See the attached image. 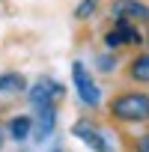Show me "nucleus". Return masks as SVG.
<instances>
[{
  "label": "nucleus",
  "mask_w": 149,
  "mask_h": 152,
  "mask_svg": "<svg viewBox=\"0 0 149 152\" xmlns=\"http://www.w3.org/2000/svg\"><path fill=\"white\" fill-rule=\"evenodd\" d=\"M104 113L113 125L131 128V125H146L149 122V93L134 90V87H119L110 93Z\"/></svg>",
  "instance_id": "1"
},
{
  "label": "nucleus",
  "mask_w": 149,
  "mask_h": 152,
  "mask_svg": "<svg viewBox=\"0 0 149 152\" xmlns=\"http://www.w3.org/2000/svg\"><path fill=\"white\" fill-rule=\"evenodd\" d=\"M72 81H74V90H78L81 104H87V107H102V90H99V84L93 81L90 69H87L81 60L72 63Z\"/></svg>",
  "instance_id": "2"
},
{
  "label": "nucleus",
  "mask_w": 149,
  "mask_h": 152,
  "mask_svg": "<svg viewBox=\"0 0 149 152\" xmlns=\"http://www.w3.org/2000/svg\"><path fill=\"white\" fill-rule=\"evenodd\" d=\"M66 96V87L54 78H39L33 87H27V99H30V107L39 110V107H48V104H60Z\"/></svg>",
  "instance_id": "3"
},
{
  "label": "nucleus",
  "mask_w": 149,
  "mask_h": 152,
  "mask_svg": "<svg viewBox=\"0 0 149 152\" xmlns=\"http://www.w3.org/2000/svg\"><path fill=\"white\" fill-rule=\"evenodd\" d=\"M110 18L131 21L137 27H149V3H146V0H113Z\"/></svg>",
  "instance_id": "4"
},
{
  "label": "nucleus",
  "mask_w": 149,
  "mask_h": 152,
  "mask_svg": "<svg viewBox=\"0 0 149 152\" xmlns=\"http://www.w3.org/2000/svg\"><path fill=\"white\" fill-rule=\"evenodd\" d=\"M72 134L78 137V140H84V143H87L93 152H110L104 131H102L96 122H90V119H78V122L72 125Z\"/></svg>",
  "instance_id": "5"
},
{
  "label": "nucleus",
  "mask_w": 149,
  "mask_h": 152,
  "mask_svg": "<svg viewBox=\"0 0 149 152\" xmlns=\"http://www.w3.org/2000/svg\"><path fill=\"white\" fill-rule=\"evenodd\" d=\"M122 78H125L128 84H140V87L149 84V51H137V54L122 66Z\"/></svg>",
  "instance_id": "6"
},
{
  "label": "nucleus",
  "mask_w": 149,
  "mask_h": 152,
  "mask_svg": "<svg viewBox=\"0 0 149 152\" xmlns=\"http://www.w3.org/2000/svg\"><path fill=\"white\" fill-rule=\"evenodd\" d=\"M57 128V104H48V107H39L36 116H33V134L36 140H48Z\"/></svg>",
  "instance_id": "7"
},
{
  "label": "nucleus",
  "mask_w": 149,
  "mask_h": 152,
  "mask_svg": "<svg viewBox=\"0 0 149 152\" xmlns=\"http://www.w3.org/2000/svg\"><path fill=\"white\" fill-rule=\"evenodd\" d=\"M6 137H12L15 143H24L27 137H33V116H27V113L9 116L6 119Z\"/></svg>",
  "instance_id": "8"
},
{
  "label": "nucleus",
  "mask_w": 149,
  "mask_h": 152,
  "mask_svg": "<svg viewBox=\"0 0 149 152\" xmlns=\"http://www.w3.org/2000/svg\"><path fill=\"white\" fill-rule=\"evenodd\" d=\"M27 90V78L21 72H0V96L3 93H24Z\"/></svg>",
  "instance_id": "9"
},
{
  "label": "nucleus",
  "mask_w": 149,
  "mask_h": 152,
  "mask_svg": "<svg viewBox=\"0 0 149 152\" xmlns=\"http://www.w3.org/2000/svg\"><path fill=\"white\" fill-rule=\"evenodd\" d=\"M102 42H104V48H107V51H119V48H128V45H125V36H122V33H119V27H113V24H110V30H104Z\"/></svg>",
  "instance_id": "10"
},
{
  "label": "nucleus",
  "mask_w": 149,
  "mask_h": 152,
  "mask_svg": "<svg viewBox=\"0 0 149 152\" xmlns=\"http://www.w3.org/2000/svg\"><path fill=\"white\" fill-rule=\"evenodd\" d=\"M122 146H125V152H149V131L137 134V137L122 134Z\"/></svg>",
  "instance_id": "11"
},
{
  "label": "nucleus",
  "mask_w": 149,
  "mask_h": 152,
  "mask_svg": "<svg viewBox=\"0 0 149 152\" xmlns=\"http://www.w3.org/2000/svg\"><path fill=\"white\" fill-rule=\"evenodd\" d=\"M96 6H99V0H81V3H78V9H74V18H78V21H87V18H93Z\"/></svg>",
  "instance_id": "12"
},
{
  "label": "nucleus",
  "mask_w": 149,
  "mask_h": 152,
  "mask_svg": "<svg viewBox=\"0 0 149 152\" xmlns=\"http://www.w3.org/2000/svg\"><path fill=\"white\" fill-rule=\"evenodd\" d=\"M99 69L107 75V72H113L116 69V63H113V57H99Z\"/></svg>",
  "instance_id": "13"
},
{
  "label": "nucleus",
  "mask_w": 149,
  "mask_h": 152,
  "mask_svg": "<svg viewBox=\"0 0 149 152\" xmlns=\"http://www.w3.org/2000/svg\"><path fill=\"white\" fill-rule=\"evenodd\" d=\"M3 143H6V122H0V149H3Z\"/></svg>",
  "instance_id": "14"
},
{
  "label": "nucleus",
  "mask_w": 149,
  "mask_h": 152,
  "mask_svg": "<svg viewBox=\"0 0 149 152\" xmlns=\"http://www.w3.org/2000/svg\"><path fill=\"white\" fill-rule=\"evenodd\" d=\"M143 48L149 51V27H143Z\"/></svg>",
  "instance_id": "15"
},
{
  "label": "nucleus",
  "mask_w": 149,
  "mask_h": 152,
  "mask_svg": "<svg viewBox=\"0 0 149 152\" xmlns=\"http://www.w3.org/2000/svg\"><path fill=\"white\" fill-rule=\"evenodd\" d=\"M54 152H63V149H54Z\"/></svg>",
  "instance_id": "16"
},
{
  "label": "nucleus",
  "mask_w": 149,
  "mask_h": 152,
  "mask_svg": "<svg viewBox=\"0 0 149 152\" xmlns=\"http://www.w3.org/2000/svg\"><path fill=\"white\" fill-rule=\"evenodd\" d=\"M146 128H149V122H146Z\"/></svg>",
  "instance_id": "17"
}]
</instances>
